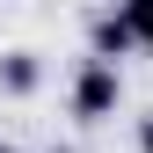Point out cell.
<instances>
[{
	"label": "cell",
	"mask_w": 153,
	"mask_h": 153,
	"mask_svg": "<svg viewBox=\"0 0 153 153\" xmlns=\"http://www.w3.org/2000/svg\"><path fill=\"white\" fill-rule=\"evenodd\" d=\"M0 153H22V146H15V139H0Z\"/></svg>",
	"instance_id": "cell-6"
},
{
	"label": "cell",
	"mask_w": 153,
	"mask_h": 153,
	"mask_svg": "<svg viewBox=\"0 0 153 153\" xmlns=\"http://www.w3.org/2000/svg\"><path fill=\"white\" fill-rule=\"evenodd\" d=\"M44 88V59L36 51H0V95H36Z\"/></svg>",
	"instance_id": "cell-3"
},
{
	"label": "cell",
	"mask_w": 153,
	"mask_h": 153,
	"mask_svg": "<svg viewBox=\"0 0 153 153\" xmlns=\"http://www.w3.org/2000/svg\"><path fill=\"white\" fill-rule=\"evenodd\" d=\"M117 102H124V73H117V59H88L73 66V88H66V109L80 124H109L117 117Z\"/></svg>",
	"instance_id": "cell-1"
},
{
	"label": "cell",
	"mask_w": 153,
	"mask_h": 153,
	"mask_svg": "<svg viewBox=\"0 0 153 153\" xmlns=\"http://www.w3.org/2000/svg\"><path fill=\"white\" fill-rule=\"evenodd\" d=\"M139 153H153V109L139 117Z\"/></svg>",
	"instance_id": "cell-5"
},
{
	"label": "cell",
	"mask_w": 153,
	"mask_h": 153,
	"mask_svg": "<svg viewBox=\"0 0 153 153\" xmlns=\"http://www.w3.org/2000/svg\"><path fill=\"white\" fill-rule=\"evenodd\" d=\"M44 153H80V146H44Z\"/></svg>",
	"instance_id": "cell-7"
},
{
	"label": "cell",
	"mask_w": 153,
	"mask_h": 153,
	"mask_svg": "<svg viewBox=\"0 0 153 153\" xmlns=\"http://www.w3.org/2000/svg\"><path fill=\"white\" fill-rule=\"evenodd\" d=\"M88 51H95V59H131V51H139L117 7H102V15H95V29H88Z\"/></svg>",
	"instance_id": "cell-2"
},
{
	"label": "cell",
	"mask_w": 153,
	"mask_h": 153,
	"mask_svg": "<svg viewBox=\"0 0 153 153\" xmlns=\"http://www.w3.org/2000/svg\"><path fill=\"white\" fill-rule=\"evenodd\" d=\"M117 15H124V29H131V44L153 51V0H117Z\"/></svg>",
	"instance_id": "cell-4"
}]
</instances>
